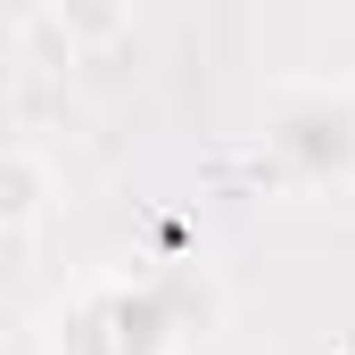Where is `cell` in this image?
Returning a JSON list of instances; mask_svg holds the SVG:
<instances>
[{
    "label": "cell",
    "instance_id": "obj_1",
    "mask_svg": "<svg viewBox=\"0 0 355 355\" xmlns=\"http://www.w3.org/2000/svg\"><path fill=\"white\" fill-rule=\"evenodd\" d=\"M182 314L157 281H83L75 297L50 306V355H174Z\"/></svg>",
    "mask_w": 355,
    "mask_h": 355
},
{
    "label": "cell",
    "instance_id": "obj_2",
    "mask_svg": "<svg viewBox=\"0 0 355 355\" xmlns=\"http://www.w3.org/2000/svg\"><path fill=\"white\" fill-rule=\"evenodd\" d=\"M265 149L297 190H331L355 174V91L339 83H281L265 99Z\"/></svg>",
    "mask_w": 355,
    "mask_h": 355
},
{
    "label": "cell",
    "instance_id": "obj_3",
    "mask_svg": "<svg viewBox=\"0 0 355 355\" xmlns=\"http://www.w3.org/2000/svg\"><path fill=\"white\" fill-rule=\"evenodd\" d=\"M50 166L33 157V149H0V232H33L42 215H50Z\"/></svg>",
    "mask_w": 355,
    "mask_h": 355
}]
</instances>
